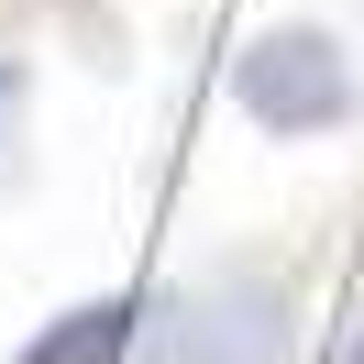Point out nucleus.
<instances>
[{"instance_id": "3", "label": "nucleus", "mask_w": 364, "mask_h": 364, "mask_svg": "<svg viewBox=\"0 0 364 364\" xmlns=\"http://www.w3.org/2000/svg\"><path fill=\"white\" fill-rule=\"evenodd\" d=\"M133 342H144V298H77V309H55L11 364H133Z\"/></svg>"}, {"instance_id": "4", "label": "nucleus", "mask_w": 364, "mask_h": 364, "mask_svg": "<svg viewBox=\"0 0 364 364\" xmlns=\"http://www.w3.org/2000/svg\"><path fill=\"white\" fill-rule=\"evenodd\" d=\"M331 364H364V331H353V342H342V353H331Z\"/></svg>"}, {"instance_id": "2", "label": "nucleus", "mask_w": 364, "mask_h": 364, "mask_svg": "<svg viewBox=\"0 0 364 364\" xmlns=\"http://www.w3.org/2000/svg\"><path fill=\"white\" fill-rule=\"evenodd\" d=\"M232 111L265 133H331V122H353V55L320 23H276L232 55Z\"/></svg>"}, {"instance_id": "1", "label": "nucleus", "mask_w": 364, "mask_h": 364, "mask_svg": "<svg viewBox=\"0 0 364 364\" xmlns=\"http://www.w3.org/2000/svg\"><path fill=\"white\" fill-rule=\"evenodd\" d=\"M144 364H287V287L276 276H210V287H177L144 309Z\"/></svg>"}]
</instances>
